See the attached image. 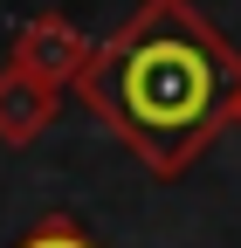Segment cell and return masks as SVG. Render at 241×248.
Segmentation results:
<instances>
[{
    "label": "cell",
    "mask_w": 241,
    "mask_h": 248,
    "mask_svg": "<svg viewBox=\"0 0 241 248\" xmlns=\"http://www.w3.org/2000/svg\"><path fill=\"white\" fill-rule=\"evenodd\" d=\"M76 97L145 172L179 179L227 124H241V48L193 0H145L97 42Z\"/></svg>",
    "instance_id": "1"
},
{
    "label": "cell",
    "mask_w": 241,
    "mask_h": 248,
    "mask_svg": "<svg viewBox=\"0 0 241 248\" xmlns=\"http://www.w3.org/2000/svg\"><path fill=\"white\" fill-rule=\"evenodd\" d=\"M90 62H97V42H90L69 14H35V21H21L14 42H7V69L28 76V83H42V90L83 83Z\"/></svg>",
    "instance_id": "2"
},
{
    "label": "cell",
    "mask_w": 241,
    "mask_h": 248,
    "mask_svg": "<svg viewBox=\"0 0 241 248\" xmlns=\"http://www.w3.org/2000/svg\"><path fill=\"white\" fill-rule=\"evenodd\" d=\"M55 104H62V90H42V83H28L14 69H0V145L28 152L55 124Z\"/></svg>",
    "instance_id": "3"
},
{
    "label": "cell",
    "mask_w": 241,
    "mask_h": 248,
    "mask_svg": "<svg viewBox=\"0 0 241 248\" xmlns=\"http://www.w3.org/2000/svg\"><path fill=\"white\" fill-rule=\"evenodd\" d=\"M14 248H104L97 234H90L83 221H69V214H42V221L35 228H28Z\"/></svg>",
    "instance_id": "4"
}]
</instances>
